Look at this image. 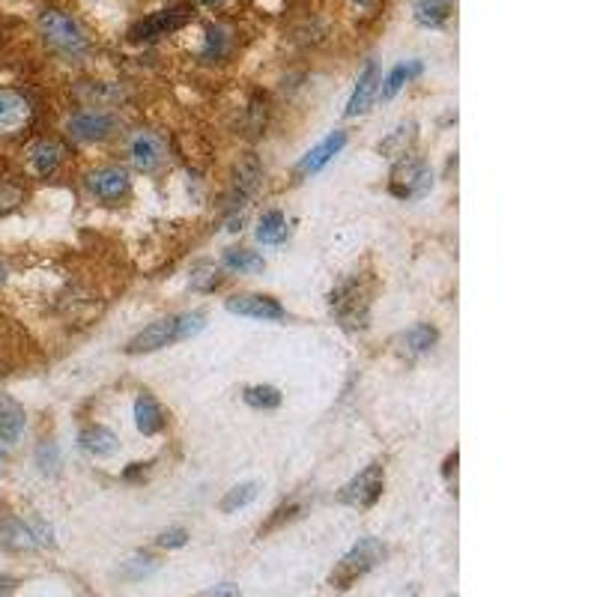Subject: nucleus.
I'll return each instance as SVG.
<instances>
[{
    "instance_id": "a878e982",
    "label": "nucleus",
    "mask_w": 597,
    "mask_h": 597,
    "mask_svg": "<svg viewBox=\"0 0 597 597\" xmlns=\"http://www.w3.org/2000/svg\"><path fill=\"white\" fill-rule=\"evenodd\" d=\"M242 401L254 409H275V406H281V392L275 385H249L242 392Z\"/></svg>"
},
{
    "instance_id": "f3484780",
    "label": "nucleus",
    "mask_w": 597,
    "mask_h": 597,
    "mask_svg": "<svg viewBox=\"0 0 597 597\" xmlns=\"http://www.w3.org/2000/svg\"><path fill=\"white\" fill-rule=\"evenodd\" d=\"M135 424H138L143 436H155L158 430L165 428V412H162V406L155 404L153 394H138V401H135Z\"/></svg>"
},
{
    "instance_id": "1a4fd4ad",
    "label": "nucleus",
    "mask_w": 597,
    "mask_h": 597,
    "mask_svg": "<svg viewBox=\"0 0 597 597\" xmlns=\"http://www.w3.org/2000/svg\"><path fill=\"white\" fill-rule=\"evenodd\" d=\"M87 189L99 201H119L129 191V174L123 167H96L87 174Z\"/></svg>"
},
{
    "instance_id": "aec40b11",
    "label": "nucleus",
    "mask_w": 597,
    "mask_h": 597,
    "mask_svg": "<svg viewBox=\"0 0 597 597\" xmlns=\"http://www.w3.org/2000/svg\"><path fill=\"white\" fill-rule=\"evenodd\" d=\"M78 445L87 454H93V457H107V454L117 452V436L107 428H102V424H90V428L81 430Z\"/></svg>"
},
{
    "instance_id": "f8f14e48",
    "label": "nucleus",
    "mask_w": 597,
    "mask_h": 597,
    "mask_svg": "<svg viewBox=\"0 0 597 597\" xmlns=\"http://www.w3.org/2000/svg\"><path fill=\"white\" fill-rule=\"evenodd\" d=\"M182 24H186L182 10H162V12H155V15H150V18H143V22L131 24L129 39H135V42H143V39H158V36H167V34H174V30H179Z\"/></svg>"
},
{
    "instance_id": "72a5a7b5",
    "label": "nucleus",
    "mask_w": 597,
    "mask_h": 597,
    "mask_svg": "<svg viewBox=\"0 0 597 597\" xmlns=\"http://www.w3.org/2000/svg\"><path fill=\"white\" fill-rule=\"evenodd\" d=\"M201 597H242V595H239L237 585L225 583V585H215V588H209V592H206V595H201Z\"/></svg>"
},
{
    "instance_id": "dca6fc26",
    "label": "nucleus",
    "mask_w": 597,
    "mask_h": 597,
    "mask_svg": "<svg viewBox=\"0 0 597 597\" xmlns=\"http://www.w3.org/2000/svg\"><path fill=\"white\" fill-rule=\"evenodd\" d=\"M424 72V66H421V60H406V63H397L385 78H380V96L382 102H392L394 96L404 90L406 84L412 81V78H418Z\"/></svg>"
},
{
    "instance_id": "f257e3e1",
    "label": "nucleus",
    "mask_w": 597,
    "mask_h": 597,
    "mask_svg": "<svg viewBox=\"0 0 597 597\" xmlns=\"http://www.w3.org/2000/svg\"><path fill=\"white\" fill-rule=\"evenodd\" d=\"M36 27H39V36L46 39V46L54 48L63 58H81L90 48V39L84 34V27L72 18L69 12L46 7V10L39 12V18H36Z\"/></svg>"
},
{
    "instance_id": "2eb2a0df",
    "label": "nucleus",
    "mask_w": 597,
    "mask_h": 597,
    "mask_svg": "<svg viewBox=\"0 0 597 597\" xmlns=\"http://www.w3.org/2000/svg\"><path fill=\"white\" fill-rule=\"evenodd\" d=\"M27 416H24L22 404L10 397V394L0 392V440L3 442H18L24 433Z\"/></svg>"
},
{
    "instance_id": "5701e85b",
    "label": "nucleus",
    "mask_w": 597,
    "mask_h": 597,
    "mask_svg": "<svg viewBox=\"0 0 597 597\" xmlns=\"http://www.w3.org/2000/svg\"><path fill=\"white\" fill-rule=\"evenodd\" d=\"M412 141H416V123L409 119V123H401V126H397V129H394L392 135L377 147V150H380L385 158H394V162H397V158H404V155L409 153Z\"/></svg>"
},
{
    "instance_id": "a211bd4d",
    "label": "nucleus",
    "mask_w": 597,
    "mask_h": 597,
    "mask_svg": "<svg viewBox=\"0 0 597 597\" xmlns=\"http://www.w3.org/2000/svg\"><path fill=\"white\" fill-rule=\"evenodd\" d=\"M60 155H63V150H60L58 141H36L34 147H30V153H27V165H30V170H34L36 177H51L54 170H58L60 165Z\"/></svg>"
},
{
    "instance_id": "6ab92c4d",
    "label": "nucleus",
    "mask_w": 597,
    "mask_h": 597,
    "mask_svg": "<svg viewBox=\"0 0 597 597\" xmlns=\"http://www.w3.org/2000/svg\"><path fill=\"white\" fill-rule=\"evenodd\" d=\"M0 544L12 552H24V549H36L34 529L30 525H24L22 520H15V517H7L3 523H0Z\"/></svg>"
},
{
    "instance_id": "412c9836",
    "label": "nucleus",
    "mask_w": 597,
    "mask_h": 597,
    "mask_svg": "<svg viewBox=\"0 0 597 597\" xmlns=\"http://www.w3.org/2000/svg\"><path fill=\"white\" fill-rule=\"evenodd\" d=\"M436 341H440V332H436L430 322H418V326H412V329H406V332L401 334V350L409 353V356H421V353L433 350Z\"/></svg>"
},
{
    "instance_id": "b1692460",
    "label": "nucleus",
    "mask_w": 597,
    "mask_h": 597,
    "mask_svg": "<svg viewBox=\"0 0 597 597\" xmlns=\"http://www.w3.org/2000/svg\"><path fill=\"white\" fill-rule=\"evenodd\" d=\"M287 218L281 209H269V213H263L261 225H257V242L263 245H281L287 239Z\"/></svg>"
},
{
    "instance_id": "7ed1b4c3",
    "label": "nucleus",
    "mask_w": 597,
    "mask_h": 597,
    "mask_svg": "<svg viewBox=\"0 0 597 597\" xmlns=\"http://www.w3.org/2000/svg\"><path fill=\"white\" fill-rule=\"evenodd\" d=\"M329 308L344 329H365L370 317V290L358 275H353L334 287L332 296H329Z\"/></svg>"
},
{
    "instance_id": "20e7f679",
    "label": "nucleus",
    "mask_w": 597,
    "mask_h": 597,
    "mask_svg": "<svg viewBox=\"0 0 597 597\" xmlns=\"http://www.w3.org/2000/svg\"><path fill=\"white\" fill-rule=\"evenodd\" d=\"M433 189V174L424 158L406 153L404 158H397L392 167V179H389V191L397 201H418Z\"/></svg>"
},
{
    "instance_id": "423d86ee",
    "label": "nucleus",
    "mask_w": 597,
    "mask_h": 597,
    "mask_svg": "<svg viewBox=\"0 0 597 597\" xmlns=\"http://www.w3.org/2000/svg\"><path fill=\"white\" fill-rule=\"evenodd\" d=\"M117 129V117L107 114L102 107H87V111H78L66 119V131L69 138L81 143H93V141H105L111 131Z\"/></svg>"
},
{
    "instance_id": "4be33fe9",
    "label": "nucleus",
    "mask_w": 597,
    "mask_h": 597,
    "mask_svg": "<svg viewBox=\"0 0 597 597\" xmlns=\"http://www.w3.org/2000/svg\"><path fill=\"white\" fill-rule=\"evenodd\" d=\"M454 3L457 0H416L412 7V15L421 27H440V24L448 22V15L454 12Z\"/></svg>"
},
{
    "instance_id": "4468645a",
    "label": "nucleus",
    "mask_w": 597,
    "mask_h": 597,
    "mask_svg": "<svg viewBox=\"0 0 597 597\" xmlns=\"http://www.w3.org/2000/svg\"><path fill=\"white\" fill-rule=\"evenodd\" d=\"M30 102L10 87H0V135H12L27 126Z\"/></svg>"
},
{
    "instance_id": "c85d7f7f",
    "label": "nucleus",
    "mask_w": 597,
    "mask_h": 597,
    "mask_svg": "<svg viewBox=\"0 0 597 597\" xmlns=\"http://www.w3.org/2000/svg\"><path fill=\"white\" fill-rule=\"evenodd\" d=\"M203 329H206V317L198 314V310L174 317V334H177V341H189L194 334H201Z\"/></svg>"
},
{
    "instance_id": "7c9ffc66",
    "label": "nucleus",
    "mask_w": 597,
    "mask_h": 597,
    "mask_svg": "<svg viewBox=\"0 0 597 597\" xmlns=\"http://www.w3.org/2000/svg\"><path fill=\"white\" fill-rule=\"evenodd\" d=\"M36 463H39V469L46 472V475H54L60 466V452L54 442H39V448H36Z\"/></svg>"
},
{
    "instance_id": "0eeeda50",
    "label": "nucleus",
    "mask_w": 597,
    "mask_h": 597,
    "mask_svg": "<svg viewBox=\"0 0 597 597\" xmlns=\"http://www.w3.org/2000/svg\"><path fill=\"white\" fill-rule=\"evenodd\" d=\"M126 153H129V162L135 170L141 174H153L165 162V141L155 135V131H135L126 143Z\"/></svg>"
},
{
    "instance_id": "9b49d317",
    "label": "nucleus",
    "mask_w": 597,
    "mask_h": 597,
    "mask_svg": "<svg viewBox=\"0 0 597 597\" xmlns=\"http://www.w3.org/2000/svg\"><path fill=\"white\" fill-rule=\"evenodd\" d=\"M380 93V66L368 60V66L361 69L356 81V90L350 96V105H346V117H361V114H368L370 105H373V99Z\"/></svg>"
},
{
    "instance_id": "2f4dec72",
    "label": "nucleus",
    "mask_w": 597,
    "mask_h": 597,
    "mask_svg": "<svg viewBox=\"0 0 597 597\" xmlns=\"http://www.w3.org/2000/svg\"><path fill=\"white\" fill-rule=\"evenodd\" d=\"M186 541H189V532L177 525V529H167V532H162V535H158V547L177 549V547H182Z\"/></svg>"
},
{
    "instance_id": "c756f323",
    "label": "nucleus",
    "mask_w": 597,
    "mask_h": 597,
    "mask_svg": "<svg viewBox=\"0 0 597 597\" xmlns=\"http://www.w3.org/2000/svg\"><path fill=\"white\" fill-rule=\"evenodd\" d=\"M158 568V561H155V556H150V552H138V556H131L126 564H123V576L126 580H143V576H150V573Z\"/></svg>"
},
{
    "instance_id": "e433bc0d",
    "label": "nucleus",
    "mask_w": 597,
    "mask_h": 597,
    "mask_svg": "<svg viewBox=\"0 0 597 597\" xmlns=\"http://www.w3.org/2000/svg\"><path fill=\"white\" fill-rule=\"evenodd\" d=\"M203 7H221V3H227V0H201Z\"/></svg>"
},
{
    "instance_id": "f704fd0d",
    "label": "nucleus",
    "mask_w": 597,
    "mask_h": 597,
    "mask_svg": "<svg viewBox=\"0 0 597 597\" xmlns=\"http://www.w3.org/2000/svg\"><path fill=\"white\" fill-rule=\"evenodd\" d=\"M15 588H18V580H15V576H0V597H10Z\"/></svg>"
},
{
    "instance_id": "39448f33",
    "label": "nucleus",
    "mask_w": 597,
    "mask_h": 597,
    "mask_svg": "<svg viewBox=\"0 0 597 597\" xmlns=\"http://www.w3.org/2000/svg\"><path fill=\"white\" fill-rule=\"evenodd\" d=\"M382 484H385V472H382V463H370L358 472L353 481H346L344 487L338 490V501L341 505H350V508H373L377 499L382 496Z\"/></svg>"
},
{
    "instance_id": "c9c22d12",
    "label": "nucleus",
    "mask_w": 597,
    "mask_h": 597,
    "mask_svg": "<svg viewBox=\"0 0 597 597\" xmlns=\"http://www.w3.org/2000/svg\"><path fill=\"white\" fill-rule=\"evenodd\" d=\"M7 278H10V269H7V266L0 263V284H7Z\"/></svg>"
},
{
    "instance_id": "ddd939ff",
    "label": "nucleus",
    "mask_w": 597,
    "mask_h": 597,
    "mask_svg": "<svg viewBox=\"0 0 597 597\" xmlns=\"http://www.w3.org/2000/svg\"><path fill=\"white\" fill-rule=\"evenodd\" d=\"M177 341V334H174V317H167V320H155L153 326H147L143 332H138L126 346V353L129 356H141V353H155V350H162V346L174 344Z\"/></svg>"
},
{
    "instance_id": "9d476101",
    "label": "nucleus",
    "mask_w": 597,
    "mask_h": 597,
    "mask_svg": "<svg viewBox=\"0 0 597 597\" xmlns=\"http://www.w3.org/2000/svg\"><path fill=\"white\" fill-rule=\"evenodd\" d=\"M346 147V135L344 131H332L329 138H322L314 150H308V153L298 158L296 165V179H305L310 177V174H317V170H322V167L332 162L334 155L341 153Z\"/></svg>"
},
{
    "instance_id": "bb28decb",
    "label": "nucleus",
    "mask_w": 597,
    "mask_h": 597,
    "mask_svg": "<svg viewBox=\"0 0 597 597\" xmlns=\"http://www.w3.org/2000/svg\"><path fill=\"white\" fill-rule=\"evenodd\" d=\"M189 284H191V290H198V293H209V290H215V287L221 284L215 263H198V266L191 269Z\"/></svg>"
},
{
    "instance_id": "393cba45",
    "label": "nucleus",
    "mask_w": 597,
    "mask_h": 597,
    "mask_svg": "<svg viewBox=\"0 0 597 597\" xmlns=\"http://www.w3.org/2000/svg\"><path fill=\"white\" fill-rule=\"evenodd\" d=\"M221 263H225V269H230V272H261L263 269V257L257 254V251H249V249H227L225 257H221Z\"/></svg>"
},
{
    "instance_id": "cd10ccee",
    "label": "nucleus",
    "mask_w": 597,
    "mask_h": 597,
    "mask_svg": "<svg viewBox=\"0 0 597 597\" xmlns=\"http://www.w3.org/2000/svg\"><path fill=\"white\" fill-rule=\"evenodd\" d=\"M254 499H257V484H254V481H249V484H237L233 490H227V496L221 499V511H237V508H245V505H251Z\"/></svg>"
},
{
    "instance_id": "4c0bfd02",
    "label": "nucleus",
    "mask_w": 597,
    "mask_h": 597,
    "mask_svg": "<svg viewBox=\"0 0 597 597\" xmlns=\"http://www.w3.org/2000/svg\"><path fill=\"white\" fill-rule=\"evenodd\" d=\"M0 457H3V454H0Z\"/></svg>"
},
{
    "instance_id": "6e6552de",
    "label": "nucleus",
    "mask_w": 597,
    "mask_h": 597,
    "mask_svg": "<svg viewBox=\"0 0 597 597\" xmlns=\"http://www.w3.org/2000/svg\"><path fill=\"white\" fill-rule=\"evenodd\" d=\"M225 308L239 317H251V320L275 322L284 320L287 310L284 305L272 296H261V293H242V296H230L225 302Z\"/></svg>"
},
{
    "instance_id": "f03ea898",
    "label": "nucleus",
    "mask_w": 597,
    "mask_h": 597,
    "mask_svg": "<svg viewBox=\"0 0 597 597\" xmlns=\"http://www.w3.org/2000/svg\"><path fill=\"white\" fill-rule=\"evenodd\" d=\"M382 559H385V547H382L380 541L377 537H361L356 547L344 552V559L334 564V571L329 573V585L338 588V592H346L365 573L373 571Z\"/></svg>"
},
{
    "instance_id": "473e14b6",
    "label": "nucleus",
    "mask_w": 597,
    "mask_h": 597,
    "mask_svg": "<svg viewBox=\"0 0 597 597\" xmlns=\"http://www.w3.org/2000/svg\"><path fill=\"white\" fill-rule=\"evenodd\" d=\"M275 513H278V517H272L269 523L263 525L261 535H263V532H269V529H278V525L284 523V520H293V517H296V513H298V505H287V508H278V511H275Z\"/></svg>"
}]
</instances>
